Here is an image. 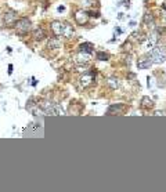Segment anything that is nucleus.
I'll return each instance as SVG.
<instances>
[{"mask_svg":"<svg viewBox=\"0 0 166 192\" xmlns=\"http://www.w3.org/2000/svg\"><path fill=\"white\" fill-rule=\"evenodd\" d=\"M151 60L152 62L162 64L166 61V47L163 46H155L151 51Z\"/></svg>","mask_w":166,"mask_h":192,"instance_id":"f257e3e1","label":"nucleus"},{"mask_svg":"<svg viewBox=\"0 0 166 192\" xmlns=\"http://www.w3.org/2000/svg\"><path fill=\"white\" fill-rule=\"evenodd\" d=\"M17 28V31L21 32V33H26V32L31 29V21L28 20V18H21V20H18V21L15 22V25H14Z\"/></svg>","mask_w":166,"mask_h":192,"instance_id":"f03ea898","label":"nucleus"},{"mask_svg":"<svg viewBox=\"0 0 166 192\" xmlns=\"http://www.w3.org/2000/svg\"><path fill=\"white\" fill-rule=\"evenodd\" d=\"M17 20V13L14 10H7L4 11V24L6 25H15Z\"/></svg>","mask_w":166,"mask_h":192,"instance_id":"7ed1b4c3","label":"nucleus"},{"mask_svg":"<svg viewBox=\"0 0 166 192\" xmlns=\"http://www.w3.org/2000/svg\"><path fill=\"white\" fill-rule=\"evenodd\" d=\"M93 82H94L93 73H84L82 78H80V86H82V87H89Z\"/></svg>","mask_w":166,"mask_h":192,"instance_id":"20e7f679","label":"nucleus"},{"mask_svg":"<svg viewBox=\"0 0 166 192\" xmlns=\"http://www.w3.org/2000/svg\"><path fill=\"white\" fill-rule=\"evenodd\" d=\"M75 20L78 22L79 25H83V24H86L89 20V14L86 11H78L76 14H75Z\"/></svg>","mask_w":166,"mask_h":192,"instance_id":"39448f33","label":"nucleus"},{"mask_svg":"<svg viewBox=\"0 0 166 192\" xmlns=\"http://www.w3.org/2000/svg\"><path fill=\"white\" fill-rule=\"evenodd\" d=\"M62 28H64V25H62L61 22H58V21L51 22V29L56 36H61L62 35Z\"/></svg>","mask_w":166,"mask_h":192,"instance_id":"423d86ee","label":"nucleus"},{"mask_svg":"<svg viewBox=\"0 0 166 192\" xmlns=\"http://www.w3.org/2000/svg\"><path fill=\"white\" fill-rule=\"evenodd\" d=\"M152 65V60L151 58H141L139 60V62H137V67L140 68V69H147V68H150Z\"/></svg>","mask_w":166,"mask_h":192,"instance_id":"0eeeda50","label":"nucleus"},{"mask_svg":"<svg viewBox=\"0 0 166 192\" xmlns=\"http://www.w3.org/2000/svg\"><path fill=\"white\" fill-rule=\"evenodd\" d=\"M75 61L78 64H87L90 61V54H86V53H79L76 58H75Z\"/></svg>","mask_w":166,"mask_h":192,"instance_id":"6e6552de","label":"nucleus"},{"mask_svg":"<svg viewBox=\"0 0 166 192\" xmlns=\"http://www.w3.org/2000/svg\"><path fill=\"white\" fill-rule=\"evenodd\" d=\"M32 36H33L35 40H43V39L46 37V33H44V31H43L42 28H36V29H33V32H32Z\"/></svg>","mask_w":166,"mask_h":192,"instance_id":"1a4fd4ad","label":"nucleus"},{"mask_svg":"<svg viewBox=\"0 0 166 192\" xmlns=\"http://www.w3.org/2000/svg\"><path fill=\"white\" fill-rule=\"evenodd\" d=\"M62 36L64 37H72L73 36V28L69 24H65L62 28Z\"/></svg>","mask_w":166,"mask_h":192,"instance_id":"9d476101","label":"nucleus"},{"mask_svg":"<svg viewBox=\"0 0 166 192\" xmlns=\"http://www.w3.org/2000/svg\"><path fill=\"white\" fill-rule=\"evenodd\" d=\"M141 107L144 109H150L154 107V101H152L150 97H143V98H141Z\"/></svg>","mask_w":166,"mask_h":192,"instance_id":"9b49d317","label":"nucleus"},{"mask_svg":"<svg viewBox=\"0 0 166 192\" xmlns=\"http://www.w3.org/2000/svg\"><path fill=\"white\" fill-rule=\"evenodd\" d=\"M93 51V44L91 43H83L80 46V53H86V54H90Z\"/></svg>","mask_w":166,"mask_h":192,"instance_id":"f8f14e48","label":"nucleus"},{"mask_svg":"<svg viewBox=\"0 0 166 192\" xmlns=\"http://www.w3.org/2000/svg\"><path fill=\"white\" fill-rule=\"evenodd\" d=\"M132 37H133L134 40H137V42H140V43H141V42H144L145 39H147V37H145V35H144V33H143L141 31L134 32V33L132 35Z\"/></svg>","mask_w":166,"mask_h":192,"instance_id":"ddd939ff","label":"nucleus"},{"mask_svg":"<svg viewBox=\"0 0 166 192\" xmlns=\"http://www.w3.org/2000/svg\"><path fill=\"white\" fill-rule=\"evenodd\" d=\"M108 86L111 88H118L119 87V80L116 78H109L108 79Z\"/></svg>","mask_w":166,"mask_h":192,"instance_id":"4468645a","label":"nucleus"},{"mask_svg":"<svg viewBox=\"0 0 166 192\" xmlns=\"http://www.w3.org/2000/svg\"><path fill=\"white\" fill-rule=\"evenodd\" d=\"M60 47V40L58 39H50L49 40V48H58Z\"/></svg>","mask_w":166,"mask_h":192,"instance_id":"2eb2a0df","label":"nucleus"},{"mask_svg":"<svg viewBox=\"0 0 166 192\" xmlns=\"http://www.w3.org/2000/svg\"><path fill=\"white\" fill-rule=\"evenodd\" d=\"M144 24L154 26V17L151 15V14H145L144 15Z\"/></svg>","mask_w":166,"mask_h":192,"instance_id":"dca6fc26","label":"nucleus"},{"mask_svg":"<svg viewBox=\"0 0 166 192\" xmlns=\"http://www.w3.org/2000/svg\"><path fill=\"white\" fill-rule=\"evenodd\" d=\"M80 3H82L83 7H91L97 3V0H80Z\"/></svg>","mask_w":166,"mask_h":192,"instance_id":"f3484780","label":"nucleus"},{"mask_svg":"<svg viewBox=\"0 0 166 192\" xmlns=\"http://www.w3.org/2000/svg\"><path fill=\"white\" fill-rule=\"evenodd\" d=\"M97 60H100V61H105V60H108V55H107L105 53L100 51V53H97Z\"/></svg>","mask_w":166,"mask_h":192,"instance_id":"a211bd4d","label":"nucleus"},{"mask_svg":"<svg viewBox=\"0 0 166 192\" xmlns=\"http://www.w3.org/2000/svg\"><path fill=\"white\" fill-rule=\"evenodd\" d=\"M120 109H123V105H112V107H109L108 112L111 114L112 111H120Z\"/></svg>","mask_w":166,"mask_h":192,"instance_id":"6ab92c4d","label":"nucleus"},{"mask_svg":"<svg viewBox=\"0 0 166 192\" xmlns=\"http://www.w3.org/2000/svg\"><path fill=\"white\" fill-rule=\"evenodd\" d=\"M155 115H156V116H163V115H166V112H165V111H156Z\"/></svg>","mask_w":166,"mask_h":192,"instance_id":"aec40b11","label":"nucleus"},{"mask_svg":"<svg viewBox=\"0 0 166 192\" xmlns=\"http://www.w3.org/2000/svg\"><path fill=\"white\" fill-rule=\"evenodd\" d=\"M13 72V65H8V73Z\"/></svg>","mask_w":166,"mask_h":192,"instance_id":"412c9836","label":"nucleus"},{"mask_svg":"<svg viewBox=\"0 0 166 192\" xmlns=\"http://www.w3.org/2000/svg\"><path fill=\"white\" fill-rule=\"evenodd\" d=\"M165 8H166V6H165Z\"/></svg>","mask_w":166,"mask_h":192,"instance_id":"4be33fe9","label":"nucleus"}]
</instances>
